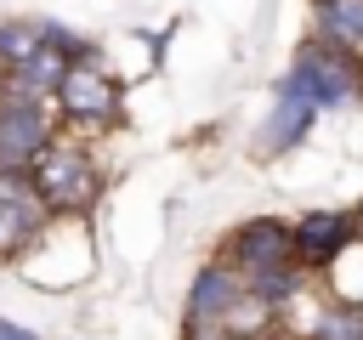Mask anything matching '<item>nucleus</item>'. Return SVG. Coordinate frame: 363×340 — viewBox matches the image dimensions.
<instances>
[{"instance_id": "nucleus-1", "label": "nucleus", "mask_w": 363, "mask_h": 340, "mask_svg": "<svg viewBox=\"0 0 363 340\" xmlns=\"http://www.w3.org/2000/svg\"><path fill=\"white\" fill-rule=\"evenodd\" d=\"M28 181H34V193L45 198V210L57 221H85L102 204V187H108L96 147L85 136H74V130H57L40 147V159L28 164Z\"/></svg>"}, {"instance_id": "nucleus-2", "label": "nucleus", "mask_w": 363, "mask_h": 340, "mask_svg": "<svg viewBox=\"0 0 363 340\" xmlns=\"http://www.w3.org/2000/svg\"><path fill=\"white\" fill-rule=\"evenodd\" d=\"M51 113H57L62 130L96 142L102 130H113L125 119V79L102 57H79V62L62 68V79L51 91Z\"/></svg>"}, {"instance_id": "nucleus-3", "label": "nucleus", "mask_w": 363, "mask_h": 340, "mask_svg": "<svg viewBox=\"0 0 363 340\" xmlns=\"http://www.w3.org/2000/svg\"><path fill=\"white\" fill-rule=\"evenodd\" d=\"M278 85L301 91L318 113L357 108V102H363V62L340 57V51H335V45H323V40H306V45L295 51V62L284 68V79H278Z\"/></svg>"}, {"instance_id": "nucleus-4", "label": "nucleus", "mask_w": 363, "mask_h": 340, "mask_svg": "<svg viewBox=\"0 0 363 340\" xmlns=\"http://www.w3.org/2000/svg\"><path fill=\"white\" fill-rule=\"evenodd\" d=\"M244 272L227 261V255H210L193 283H187V300H182V340H210V334H227V317L233 306L244 300Z\"/></svg>"}, {"instance_id": "nucleus-5", "label": "nucleus", "mask_w": 363, "mask_h": 340, "mask_svg": "<svg viewBox=\"0 0 363 340\" xmlns=\"http://www.w3.org/2000/svg\"><path fill=\"white\" fill-rule=\"evenodd\" d=\"M57 130L62 125H57V113H51L45 96H28V91H6L0 85V170H28Z\"/></svg>"}, {"instance_id": "nucleus-6", "label": "nucleus", "mask_w": 363, "mask_h": 340, "mask_svg": "<svg viewBox=\"0 0 363 340\" xmlns=\"http://www.w3.org/2000/svg\"><path fill=\"white\" fill-rule=\"evenodd\" d=\"M57 215L34 193L28 170H0V266H17L51 227Z\"/></svg>"}, {"instance_id": "nucleus-7", "label": "nucleus", "mask_w": 363, "mask_h": 340, "mask_svg": "<svg viewBox=\"0 0 363 340\" xmlns=\"http://www.w3.org/2000/svg\"><path fill=\"white\" fill-rule=\"evenodd\" d=\"M221 255H227L244 278L272 272V266H289V261H295V227L278 221V215H250V221H238V227L227 232Z\"/></svg>"}, {"instance_id": "nucleus-8", "label": "nucleus", "mask_w": 363, "mask_h": 340, "mask_svg": "<svg viewBox=\"0 0 363 340\" xmlns=\"http://www.w3.org/2000/svg\"><path fill=\"white\" fill-rule=\"evenodd\" d=\"M289 227H295V261H301L312 278L329 272V266L357 244V215H352V210H306V215H295Z\"/></svg>"}, {"instance_id": "nucleus-9", "label": "nucleus", "mask_w": 363, "mask_h": 340, "mask_svg": "<svg viewBox=\"0 0 363 340\" xmlns=\"http://www.w3.org/2000/svg\"><path fill=\"white\" fill-rule=\"evenodd\" d=\"M312 125H318V108H312L301 91L272 85V108H267V119H261V130H255V153H261V159L295 153V147L312 136Z\"/></svg>"}, {"instance_id": "nucleus-10", "label": "nucleus", "mask_w": 363, "mask_h": 340, "mask_svg": "<svg viewBox=\"0 0 363 340\" xmlns=\"http://www.w3.org/2000/svg\"><path fill=\"white\" fill-rule=\"evenodd\" d=\"M306 40H323L340 57L363 62V0H312V34Z\"/></svg>"}, {"instance_id": "nucleus-11", "label": "nucleus", "mask_w": 363, "mask_h": 340, "mask_svg": "<svg viewBox=\"0 0 363 340\" xmlns=\"http://www.w3.org/2000/svg\"><path fill=\"white\" fill-rule=\"evenodd\" d=\"M62 68H68V57H57L51 45H40V40H34L11 68H0V85H6V91H28V96H45V102H51V91H57Z\"/></svg>"}, {"instance_id": "nucleus-12", "label": "nucleus", "mask_w": 363, "mask_h": 340, "mask_svg": "<svg viewBox=\"0 0 363 340\" xmlns=\"http://www.w3.org/2000/svg\"><path fill=\"white\" fill-rule=\"evenodd\" d=\"M323 278V289H329V300H340V306H357L363 312V238L329 266V272H318Z\"/></svg>"}, {"instance_id": "nucleus-13", "label": "nucleus", "mask_w": 363, "mask_h": 340, "mask_svg": "<svg viewBox=\"0 0 363 340\" xmlns=\"http://www.w3.org/2000/svg\"><path fill=\"white\" fill-rule=\"evenodd\" d=\"M352 215H357V238H363V198H357V210H352Z\"/></svg>"}, {"instance_id": "nucleus-14", "label": "nucleus", "mask_w": 363, "mask_h": 340, "mask_svg": "<svg viewBox=\"0 0 363 340\" xmlns=\"http://www.w3.org/2000/svg\"><path fill=\"white\" fill-rule=\"evenodd\" d=\"M210 340H238V334H210Z\"/></svg>"}]
</instances>
